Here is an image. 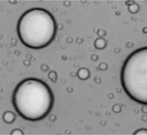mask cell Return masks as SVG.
<instances>
[{
    "label": "cell",
    "instance_id": "3957f363",
    "mask_svg": "<svg viewBox=\"0 0 147 135\" xmlns=\"http://www.w3.org/2000/svg\"><path fill=\"white\" fill-rule=\"evenodd\" d=\"M121 84L126 95L147 106V47L134 50L124 61Z\"/></svg>",
    "mask_w": 147,
    "mask_h": 135
},
{
    "label": "cell",
    "instance_id": "6da1fadb",
    "mask_svg": "<svg viewBox=\"0 0 147 135\" xmlns=\"http://www.w3.org/2000/svg\"><path fill=\"white\" fill-rule=\"evenodd\" d=\"M55 97L52 90L43 80L24 79L16 85L12 95L14 109L23 119L40 121L52 110Z\"/></svg>",
    "mask_w": 147,
    "mask_h": 135
},
{
    "label": "cell",
    "instance_id": "ba28073f",
    "mask_svg": "<svg viewBox=\"0 0 147 135\" xmlns=\"http://www.w3.org/2000/svg\"><path fill=\"white\" fill-rule=\"evenodd\" d=\"M11 134H13V135H14V134H24V133L22 132L21 130H13V132L11 133Z\"/></svg>",
    "mask_w": 147,
    "mask_h": 135
},
{
    "label": "cell",
    "instance_id": "277c9868",
    "mask_svg": "<svg viewBox=\"0 0 147 135\" xmlns=\"http://www.w3.org/2000/svg\"><path fill=\"white\" fill-rule=\"evenodd\" d=\"M16 120L15 114L11 111H5L3 114V120L6 124H13Z\"/></svg>",
    "mask_w": 147,
    "mask_h": 135
},
{
    "label": "cell",
    "instance_id": "5b68a950",
    "mask_svg": "<svg viewBox=\"0 0 147 135\" xmlns=\"http://www.w3.org/2000/svg\"><path fill=\"white\" fill-rule=\"evenodd\" d=\"M77 76L81 80H86L90 78V72L86 68H81L78 70Z\"/></svg>",
    "mask_w": 147,
    "mask_h": 135
},
{
    "label": "cell",
    "instance_id": "7a4b0ae2",
    "mask_svg": "<svg viewBox=\"0 0 147 135\" xmlns=\"http://www.w3.org/2000/svg\"><path fill=\"white\" fill-rule=\"evenodd\" d=\"M57 30L54 16L43 8H32L25 11L18 19L16 27L20 42L31 49L48 47L56 36Z\"/></svg>",
    "mask_w": 147,
    "mask_h": 135
},
{
    "label": "cell",
    "instance_id": "8992f818",
    "mask_svg": "<svg viewBox=\"0 0 147 135\" xmlns=\"http://www.w3.org/2000/svg\"><path fill=\"white\" fill-rule=\"evenodd\" d=\"M106 45H107V43H106V40L105 39H103V38H98V39H96L95 40V42H94V46H95V48H97V49H104V48L106 47Z\"/></svg>",
    "mask_w": 147,
    "mask_h": 135
},
{
    "label": "cell",
    "instance_id": "52a82bcc",
    "mask_svg": "<svg viewBox=\"0 0 147 135\" xmlns=\"http://www.w3.org/2000/svg\"><path fill=\"white\" fill-rule=\"evenodd\" d=\"M134 134L136 135H142V134H145V135H147V130L146 129H141V130H139L136 131V132L134 133Z\"/></svg>",
    "mask_w": 147,
    "mask_h": 135
}]
</instances>
